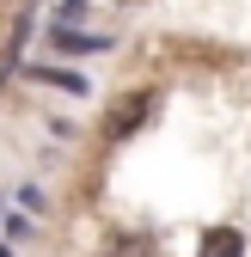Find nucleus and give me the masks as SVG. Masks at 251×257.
I'll use <instances>...</instances> for the list:
<instances>
[{"mask_svg": "<svg viewBox=\"0 0 251 257\" xmlns=\"http://www.w3.org/2000/svg\"><path fill=\"white\" fill-rule=\"evenodd\" d=\"M147 116H153V92H129V98H122V104L104 116V135H110V141H129Z\"/></svg>", "mask_w": 251, "mask_h": 257, "instance_id": "obj_1", "label": "nucleus"}, {"mask_svg": "<svg viewBox=\"0 0 251 257\" xmlns=\"http://www.w3.org/2000/svg\"><path fill=\"white\" fill-rule=\"evenodd\" d=\"M196 257H245V239H239V227H208Z\"/></svg>", "mask_w": 251, "mask_h": 257, "instance_id": "obj_2", "label": "nucleus"}, {"mask_svg": "<svg viewBox=\"0 0 251 257\" xmlns=\"http://www.w3.org/2000/svg\"><path fill=\"white\" fill-rule=\"evenodd\" d=\"M104 257H153V251H147V239H135V233H129V239H110V245H104Z\"/></svg>", "mask_w": 251, "mask_h": 257, "instance_id": "obj_3", "label": "nucleus"}, {"mask_svg": "<svg viewBox=\"0 0 251 257\" xmlns=\"http://www.w3.org/2000/svg\"><path fill=\"white\" fill-rule=\"evenodd\" d=\"M37 80H49V86H68V92H86V80H80V74H61V68H37Z\"/></svg>", "mask_w": 251, "mask_h": 257, "instance_id": "obj_4", "label": "nucleus"}, {"mask_svg": "<svg viewBox=\"0 0 251 257\" xmlns=\"http://www.w3.org/2000/svg\"><path fill=\"white\" fill-rule=\"evenodd\" d=\"M104 37H68V31H55V49H98Z\"/></svg>", "mask_w": 251, "mask_h": 257, "instance_id": "obj_5", "label": "nucleus"}, {"mask_svg": "<svg viewBox=\"0 0 251 257\" xmlns=\"http://www.w3.org/2000/svg\"><path fill=\"white\" fill-rule=\"evenodd\" d=\"M0 257H7V245H0Z\"/></svg>", "mask_w": 251, "mask_h": 257, "instance_id": "obj_6", "label": "nucleus"}]
</instances>
